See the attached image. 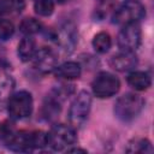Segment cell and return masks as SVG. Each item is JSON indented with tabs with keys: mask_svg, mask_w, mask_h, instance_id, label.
<instances>
[{
	"mask_svg": "<svg viewBox=\"0 0 154 154\" xmlns=\"http://www.w3.org/2000/svg\"><path fill=\"white\" fill-rule=\"evenodd\" d=\"M126 152L130 153H153V146L149 140L147 138H138L135 140L132 143L129 144Z\"/></svg>",
	"mask_w": 154,
	"mask_h": 154,
	"instance_id": "obj_17",
	"label": "cell"
},
{
	"mask_svg": "<svg viewBox=\"0 0 154 154\" xmlns=\"http://www.w3.org/2000/svg\"><path fill=\"white\" fill-rule=\"evenodd\" d=\"M91 107V96L87 90L77 94L69 109V122L73 126H81L88 118Z\"/></svg>",
	"mask_w": 154,
	"mask_h": 154,
	"instance_id": "obj_6",
	"label": "cell"
},
{
	"mask_svg": "<svg viewBox=\"0 0 154 154\" xmlns=\"http://www.w3.org/2000/svg\"><path fill=\"white\" fill-rule=\"evenodd\" d=\"M34 108V100L29 91L19 90L8 97L7 112L12 119L19 120L31 116Z\"/></svg>",
	"mask_w": 154,
	"mask_h": 154,
	"instance_id": "obj_3",
	"label": "cell"
},
{
	"mask_svg": "<svg viewBox=\"0 0 154 154\" xmlns=\"http://www.w3.org/2000/svg\"><path fill=\"white\" fill-rule=\"evenodd\" d=\"M14 88V79L7 73H0V102L8 99Z\"/></svg>",
	"mask_w": 154,
	"mask_h": 154,
	"instance_id": "obj_14",
	"label": "cell"
},
{
	"mask_svg": "<svg viewBox=\"0 0 154 154\" xmlns=\"http://www.w3.org/2000/svg\"><path fill=\"white\" fill-rule=\"evenodd\" d=\"M64 30L60 32V37L58 38L59 42L61 43V46L67 49L70 48V51L73 49V46L76 43V32H75V28H70L69 25L66 28H63Z\"/></svg>",
	"mask_w": 154,
	"mask_h": 154,
	"instance_id": "obj_16",
	"label": "cell"
},
{
	"mask_svg": "<svg viewBox=\"0 0 154 154\" xmlns=\"http://www.w3.org/2000/svg\"><path fill=\"white\" fill-rule=\"evenodd\" d=\"M34 10L38 16L48 17L54 12V2L53 0H35Z\"/></svg>",
	"mask_w": 154,
	"mask_h": 154,
	"instance_id": "obj_18",
	"label": "cell"
},
{
	"mask_svg": "<svg viewBox=\"0 0 154 154\" xmlns=\"http://www.w3.org/2000/svg\"><path fill=\"white\" fill-rule=\"evenodd\" d=\"M76 141L77 135L75 129L65 124H57L47 132V146L57 152L67 149Z\"/></svg>",
	"mask_w": 154,
	"mask_h": 154,
	"instance_id": "obj_4",
	"label": "cell"
},
{
	"mask_svg": "<svg viewBox=\"0 0 154 154\" xmlns=\"http://www.w3.org/2000/svg\"><path fill=\"white\" fill-rule=\"evenodd\" d=\"M66 152H69V153H83V154L87 153L85 149H83V148H78V147H77V148H67Z\"/></svg>",
	"mask_w": 154,
	"mask_h": 154,
	"instance_id": "obj_21",
	"label": "cell"
},
{
	"mask_svg": "<svg viewBox=\"0 0 154 154\" xmlns=\"http://www.w3.org/2000/svg\"><path fill=\"white\" fill-rule=\"evenodd\" d=\"M112 46V38L108 32L100 31L93 38V47L97 53H106Z\"/></svg>",
	"mask_w": 154,
	"mask_h": 154,
	"instance_id": "obj_13",
	"label": "cell"
},
{
	"mask_svg": "<svg viewBox=\"0 0 154 154\" xmlns=\"http://www.w3.org/2000/svg\"><path fill=\"white\" fill-rule=\"evenodd\" d=\"M36 42L31 36H25L24 38L20 40L17 47V54L19 59L24 63L31 60L36 53Z\"/></svg>",
	"mask_w": 154,
	"mask_h": 154,
	"instance_id": "obj_12",
	"label": "cell"
},
{
	"mask_svg": "<svg viewBox=\"0 0 154 154\" xmlns=\"http://www.w3.org/2000/svg\"><path fill=\"white\" fill-rule=\"evenodd\" d=\"M41 28H42L41 23L37 19L32 18V17H26V18H24L19 23V30H20V32H23L26 36H31L34 34H37L41 30Z\"/></svg>",
	"mask_w": 154,
	"mask_h": 154,
	"instance_id": "obj_15",
	"label": "cell"
},
{
	"mask_svg": "<svg viewBox=\"0 0 154 154\" xmlns=\"http://www.w3.org/2000/svg\"><path fill=\"white\" fill-rule=\"evenodd\" d=\"M14 34V25L8 19H0V40L6 41Z\"/></svg>",
	"mask_w": 154,
	"mask_h": 154,
	"instance_id": "obj_19",
	"label": "cell"
},
{
	"mask_svg": "<svg viewBox=\"0 0 154 154\" xmlns=\"http://www.w3.org/2000/svg\"><path fill=\"white\" fill-rule=\"evenodd\" d=\"M137 57L135 54V52H125V51H120L119 53L112 55L109 58V66L119 72H126V71H131L137 66Z\"/></svg>",
	"mask_w": 154,
	"mask_h": 154,
	"instance_id": "obj_9",
	"label": "cell"
},
{
	"mask_svg": "<svg viewBox=\"0 0 154 154\" xmlns=\"http://www.w3.org/2000/svg\"><path fill=\"white\" fill-rule=\"evenodd\" d=\"M95 1H96L97 11L105 13V11H107V10H109V8L113 7L116 0H95Z\"/></svg>",
	"mask_w": 154,
	"mask_h": 154,
	"instance_id": "obj_20",
	"label": "cell"
},
{
	"mask_svg": "<svg viewBox=\"0 0 154 154\" xmlns=\"http://www.w3.org/2000/svg\"><path fill=\"white\" fill-rule=\"evenodd\" d=\"M31 60H34V66L38 71L51 72V71H54V69L57 67L58 58L52 49H49L47 47H42L36 51V53Z\"/></svg>",
	"mask_w": 154,
	"mask_h": 154,
	"instance_id": "obj_8",
	"label": "cell"
},
{
	"mask_svg": "<svg viewBox=\"0 0 154 154\" xmlns=\"http://www.w3.org/2000/svg\"><path fill=\"white\" fill-rule=\"evenodd\" d=\"M126 81H128V84L137 91L147 90L152 85V78L144 71H132V72H130Z\"/></svg>",
	"mask_w": 154,
	"mask_h": 154,
	"instance_id": "obj_11",
	"label": "cell"
},
{
	"mask_svg": "<svg viewBox=\"0 0 154 154\" xmlns=\"http://www.w3.org/2000/svg\"><path fill=\"white\" fill-rule=\"evenodd\" d=\"M141 40H142V34L137 23L123 25V28L120 29L117 36L118 47L120 48V51H125V52H135L140 47Z\"/></svg>",
	"mask_w": 154,
	"mask_h": 154,
	"instance_id": "obj_7",
	"label": "cell"
},
{
	"mask_svg": "<svg viewBox=\"0 0 154 154\" xmlns=\"http://www.w3.org/2000/svg\"><path fill=\"white\" fill-rule=\"evenodd\" d=\"M144 107V99L135 93H126L122 95L114 103V114L123 122L135 119Z\"/></svg>",
	"mask_w": 154,
	"mask_h": 154,
	"instance_id": "obj_1",
	"label": "cell"
},
{
	"mask_svg": "<svg viewBox=\"0 0 154 154\" xmlns=\"http://www.w3.org/2000/svg\"><path fill=\"white\" fill-rule=\"evenodd\" d=\"M120 89V81L111 72L102 71L96 75L91 83L93 94L99 99H108L114 96Z\"/></svg>",
	"mask_w": 154,
	"mask_h": 154,
	"instance_id": "obj_5",
	"label": "cell"
},
{
	"mask_svg": "<svg viewBox=\"0 0 154 154\" xmlns=\"http://www.w3.org/2000/svg\"><path fill=\"white\" fill-rule=\"evenodd\" d=\"M54 73L57 77L63 79H77L81 77L82 67L76 61H66L54 69Z\"/></svg>",
	"mask_w": 154,
	"mask_h": 154,
	"instance_id": "obj_10",
	"label": "cell"
},
{
	"mask_svg": "<svg viewBox=\"0 0 154 154\" xmlns=\"http://www.w3.org/2000/svg\"><path fill=\"white\" fill-rule=\"evenodd\" d=\"M64 1H65V0H59V2H64Z\"/></svg>",
	"mask_w": 154,
	"mask_h": 154,
	"instance_id": "obj_22",
	"label": "cell"
},
{
	"mask_svg": "<svg viewBox=\"0 0 154 154\" xmlns=\"http://www.w3.org/2000/svg\"><path fill=\"white\" fill-rule=\"evenodd\" d=\"M146 16V7L140 0H125L116 10L113 14V23L126 25L138 23Z\"/></svg>",
	"mask_w": 154,
	"mask_h": 154,
	"instance_id": "obj_2",
	"label": "cell"
}]
</instances>
